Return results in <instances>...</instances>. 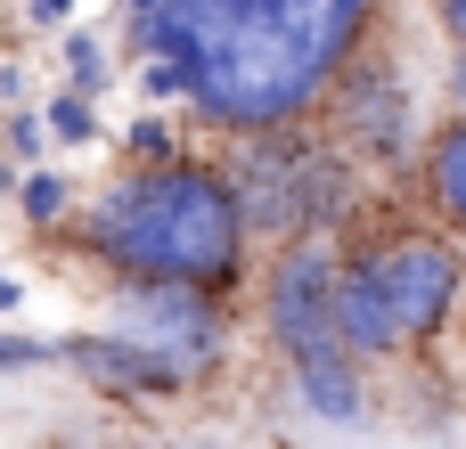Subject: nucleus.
<instances>
[{
	"mask_svg": "<svg viewBox=\"0 0 466 449\" xmlns=\"http://www.w3.org/2000/svg\"><path fill=\"white\" fill-rule=\"evenodd\" d=\"M336 139L360 155H401V139H410V90L377 49H360L336 82Z\"/></svg>",
	"mask_w": 466,
	"mask_h": 449,
	"instance_id": "7",
	"label": "nucleus"
},
{
	"mask_svg": "<svg viewBox=\"0 0 466 449\" xmlns=\"http://www.w3.org/2000/svg\"><path fill=\"white\" fill-rule=\"evenodd\" d=\"M466 286V262L451 237H426V229H401V237H377L360 254H344V278H336V327L352 344V360H377V352H401V344H426L451 303Z\"/></svg>",
	"mask_w": 466,
	"mask_h": 449,
	"instance_id": "3",
	"label": "nucleus"
},
{
	"mask_svg": "<svg viewBox=\"0 0 466 449\" xmlns=\"http://www.w3.org/2000/svg\"><path fill=\"white\" fill-rule=\"evenodd\" d=\"M295 384H303V401L328 417V425H369V393H360V360L344 352V344H328V352H311V360H295Z\"/></svg>",
	"mask_w": 466,
	"mask_h": 449,
	"instance_id": "9",
	"label": "nucleus"
},
{
	"mask_svg": "<svg viewBox=\"0 0 466 449\" xmlns=\"http://www.w3.org/2000/svg\"><path fill=\"white\" fill-rule=\"evenodd\" d=\"M451 98H459V115H466V41H459V57H451Z\"/></svg>",
	"mask_w": 466,
	"mask_h": 449,
	"instance_id": "20",
	"label": "nucleus"
},
{
	"mask_svg": "<svg viewBox=\"0 0 466 449\" xmlns=\"http://www.w3.org/2000/svg\"><path fill=\"white\" fill-rule=\"evenodd\" d=\"M336 278H344V254H336L328 237H303V245H287V254L270 262L262 311H270V344L287 352V368L311 360V352H328V344H344V327H336ZM344 352H352V344H344Z\"/></svg>",
	"mask_w": 466,
	"mask_h": 449,
	"instance_id": "5",
	"label": "nucleus"
},
{
	"mask_svg": "<svg viewBox=\"0 0 466 449\" xmlns=\"http://www.w3.org/2000/svg\"><path fill=\"white\" fill-rule=\"evenodd\" d=\"M41 360H57V344H41V335H0V368H41Z\"/></svg>",
	"mask_w": 466,
	"mask_h": 449,
	"instance_id": "16",
	"label": "nucleus"
},
{
	"mask_svg": "<svg viewBox=\"0 0 466 449\" xmlns=\"http://www.w3.org/2000/svg\"><path fill=\"white\" fill-rule=\"evenodd\" d=\"M66 8H74V0H25V16H33V25H57Z\"/></svg>",
	"mask_w": 466,
	"mask_h": 449,
	"instance_id": "18",
	"label": "nucleus"
},
{
	"mask_svg": "<svg viewBox=\"0 0 466 449\" xmlns=\"http://www.w3.org/2000/svg\"><path fill=\"white\" fill-rule=\"evenodd\" d=\"M229 188H238V213H246V237H319L328 221H344L352 205V172L328 139H295V131H262L238 147L229 164Z\"/></svg>",
	"mask_w": 466,
	"mask_h": 449,
	"instance_id": "4",
	"label": "nucleus"
},
{
	"mask_svg": "<svg viewBox=\"0 0 466 449\" xmlns=\"http://www.w3.org/2000/svg\"><path fill=\"white\" fill-rule=\"evenodd\" d=\"M16 205H25V221H33V229H49V221H66V213H74V188H66L57 172H33V180L16 188Z\"/></svg>",
	"mask_w": 466,
	"mask_h": 449,
	"instance_id": "11",
	"label": "nucleus"
},
{
	"mask_svg": "<svg viewBox=\"0 0 466 449\" xmlns=\"http://www.w3.org/2000/svg\"><path fill=\"white\" fill-rule=\"evenodd\" d=\"M82 245L123 286L221 294L246 270V213L213 164H131L82 205Z\"/></svg>",
	"mask_w": 466,
	"mask_h": 449,
	"instance_id": "2",
	"label": "nucleus"
},
{
	"mask_svg": "<svg viewBox=\"0 0 466 449\" xmlns=\"http://www.w3.org/2000/svg\"><path fill=\"white\" fill-rule=\"evenodd\" d=\"M57 360H74L90 384H106V393H172V384H188L164 352H147V344H131V335H74V344H57Z\"/></svg>",
	"mask_w": 466,
	"mask_h": 449,
	"instance_id": "8",
	"label": "nucleus"
},
{
	"mask_svg": "<svg viewBox=\"0 0 466 449\" xmlns=\"http://www.w3.org/2000/svg\"><path fill=\"white\" fill-rule=\"evenodd\" d=\"M16 294H25V286H16V278H8V270H0V311H8V303H16Z\"/></svg>",
	"mask_w": 466,
	"mask_h": 449,
	"instance_id": "21",
	"label": "nucleus"
},
{
	"mask_svg": "<svg viewBox=\"0 0 466 449\" xmlns=\"http://www.w3.org/2000/svg\"><path fill=\"white\" fill-rule=\"evenodd\" d=\"M49 131H57V139H90V131H98L90 98H82V90H57V98H49Z\"/></svg>",
	"mask_w": 466,
	"mask_h": 449,
	"instance_id": "13",
	"label": "nucleus"
},
{
	"mask_svg": "<svg viewBox=\"0 0 466 449\" xmlns=\"http://www.w3.org/2000/svg\"><path fill=\"white\" fill-rule=\"evenodd\" d=\"M385 0H164L156 16H123V49L172 57L213 131L262 139L295 131L344 65L369 49Z\"/></svg>",
	"mask_w": 466,
	"mask_h": 449,
	"instance_id": "1",
	"label": "nucleus"
},
{
	"mask_svg": "<svg viewBox=\"0 0 466 449\" xmlns=\"http://www.w3.org/2000/svg\"><path fill=\"white\" fill-rule=\"evenodd\" d=\"M66 82H74V90H82V98H90V90H98V82H106V49H98V41H90V33H82V25H74V33H66Z\"/></svg>",
	"mask_w": 466,
	"mask_h": 449,
	"instance_id": "12",
	"label": "nucleus"
},
{
	"mask_svg": "<svg viewBox=\"0 0 466 449\" xmlns=\"http://www.w3.org/2000/svg\"><path fill=\"white\" fill-rule=\"evenodd\" d=\"M115 335H131V344L164 352L180 376H197L221 352V303L197 294V286H123L115 294Z\"/></svg>",
	"mask_w": 466,
	"mask_h": 449,
	"instance_id": "6",
	"label": "nucleus"
},
{
	"mask_svg": "<svg viewBox=\"0 0 466 449\" xmlns=\"http://www.w3.org/2000/svg\"><path fill=\"white\" fill-rule=\"evenodd\" d=\"M139 98H188V74H180L172 57H147V65H139Z\"/></svg>",
	"mask_w": 466,
	"mask_h": 449,
	"instance_id": "14",
	"label": "nucleus"
},
{
	"mask_svg": "<svg viewBox=\"0 0 466 449\" xmlns=\"http://www.w3.org/2000/svg\"><path fill=\"white\" fill-rule=\"evenodd\" d=\"M434 16H442V25H451V33L466 41V0H434Z\"/></svg>",
	"mask_w": 466,
	"mask_h": 449,
	"instance_id": "19",
	"label": "nucleus"
},
{
	"mask_svg": "<svg viewBox=\"0 0 466 449\" xmlns=\"http://www.w3.org/2000/svg\"><path fill=\"white\" fill-rule=\"evenodd\" d=\"M426 205L466 237V115H451V123L426 139Z\"/></svg>",
	"mask_w": 466,
	"mask_h": 449,
	"instance_id": "10",
	"label": "nucleus"
},
{
	"mask_svg": "<svg viewBox=\"0 0 466 449\" xmlns=\"http://www.w3.org/2000/svg\"><path fill=\"white\" fill-rule=\"evenodd\" d=\"M123 147H131L139 164H172V147H180V139H172V131L147 115V123H131V139H123Z\"/></svg>",
	"mask_w": 466,
	"mask_h": 449,
	"instance_id": "15",
	"label": "nucleus"
},
{
	"mask_svg": "<svg viewBox=\"0 0 466 449\" xmlns=\"http://www.w3.org/2000/svg\"><path fill=\"white\" fill-rule=\"evenodd\" d=\"M8 147H16V155H41V123L16 115V123H8Z\"/></svg>",
	"mask_w": 466,
	"mask_h": 449,
	"instance_id": "17",
	"label": "nucleus"
}]
</instances>
